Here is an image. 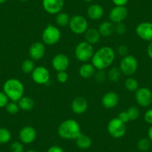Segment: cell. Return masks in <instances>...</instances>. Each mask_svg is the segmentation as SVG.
Wrapping results in <instances>:
<instances>
[{
  "instance_id": "cell-22",
  "label": "cell",
  "mask_w": 152,
  "mask_h": 152,
  "mask_svg": "<svg viewBox=\"0 0 152 152\" xmlns=\"http://www.w3.org/2000/svg\"><path fill=\"white\" fill-rule=\"evenodd\" d=\"M75 140V144L77 147L82 150H87L90 148L93 144V140L91 137L83 133H81Z\"/></svg>"
},
{
  "instance_id": "cell-13",
  "label": "cell",
  "mask_w": 152,
  "mask_h": 152,
  "mask_svg": "<svg viewBox=\"0 0 152 152\" xmlns=\"http://www.w3.org/2000/svg\"><path fill=\"white\" fill-rule=\"evenodd\" d=\"M136 34L137 36L145 41H152V23L142 22L136 27Z\"/></svg>"
},
{
  "instance_id": "cell-48",
  "label": "cell",
  "mask_w": 152,
  "mask_h": 152,
  "mask_svg": "<svg viewBox=\"0 0 152 152\" xmlns=\"http://www.w3.org/2000/svg\"><path fill=\"white\" fill-rule=\"evenodd\" d=\"M21 2H26V1H28V0H20Z\"/></svg>"
},
{
  "instance_id": "cell-16",
  "label": "cell",
  "mask_w": 152,
  "mask_h": 152,
  "mask_svg": "<svg viewBox=\"0 0 152 152\" xmlns=\"http://www.w3.org/2000/svg\"><path fill=\"white\" fill-rule=\"evenodd\" d=\"M69 59L65 54H57L52 61V66L56 72L66 71L69 66Z\"/></svg>"
},
{
  "instance_id": "cell-14",
  "label": "cell",
  "mask_w": 152,
  "mask_h": 152,
  "mask_svg": "<svg viewBox=\"0 0 152 152\" xmlns=\"http://www.w3.org/2000/svg\"><path fill=\"white\" fill-rule=\"evenodd\" d=\"M46 54V46L43 42H34L28 49L29 57L34 61L41 60Z\"/></svg>"
},
{
  "instance_id": "cell-23",
  "label": "cell",
  "mask_w": 152,
  "mask_h": 152,
  "mask_svg": "<svg viewBox=\"0 0 152 152\" xmlns=\"http://www.w3.org/2000/svg\"><path fill=\"white\" fill-rule=\"evenodd\" d=\"M99 33L102 37H110L115 32V24L109 21H104L99 26Z\"/></svg>"
},
{
  "instance_id": "cell-35",
  "label": "cell",
  "mask_w": 152,
  "mask_h": 152,
  "mask_svg": "<svg viewBox=\"0 0 152 152\" xmlns=\"http://www.w3.org/2000/svg\"><path fill=\"white\" fill-rule=\"evenodd\" d=\"M56 78L58 82L61 83V84H64L68 81L69 75L66 71L58 72L56 75Z\"/></svg>"
},
{
  "instance_id": "cell-4",
  "label": "cell",
  "mask_w": 152,
  "mask_h": 152,
  "mask_svg": "<svg viewBox=\"0 0 152 152\" xmlns=\"http://www.w3.org/2000/svg\"><path fill=\"white\" fill-rule=\"evenodd\" d=\"M94 47L86 41L80 42L75 49V56L78 61L87 63L91 61L94 55Z\"/></svg>"
},
{
  "instance_id": "cell-12",
  "label": "cell",
  "mask_w": 152,
  "mask_h": 152,
  "mask_svg": "<svg viewBox=\"0 0 152 152\" xmlns=\"http://www.w3.org/2000/svg\"><path fill=\"white\" fill-rule=\"evenodd\" d=\"M64 4V0H42V5L44 11L52 15H56L61 12Z\"/></svg>"
},
{
  "instance_id": "cell-25",
  "label": "cell",
  "mask_w": 152,
  "mask_h": 152,
  "mask_svg": "<svg viewBox=\"0 0 152 152\" xmlns=\"http://www.w3.org/2000/svg\"><path fill=\"white\" fill-rule=\"evenodd\" d=\"M107 75V78L110 82L116 83L120 80L122 74L119 67L113 66L110 69Z\"/></svg>"
},
{
  "instance_id": "cell-41",
  "label": "cell",
  "mask_w": 152,
  "mask_h": 152,
  "mask_svg": "<svg viewBox=\"0 0 152 152\" xmlns=\"http://www.w3.org/2000/svg\"><path fill=\"white\" fill-rule=\"evenodd\" d=\"M46 152H64V149L59 145H52L49 148Z\"/></svg>"
},
{
  "instance_id": "cell-20",
  "label": "cell",
  "mask_w": 152,
  "mask_h": 152,
  "mask_svg": "<svg viewBox=\"0 0 152 152\" xmlns=\"http://www.w3.org/2000/svg\"><path fill=\"white\" fill-rule=\"evenodd\" d=\"M96 72V69L94 66L90 63H84L78 69V74L80 77L84 79H89L91 78L93 76H94L95 73Z\"/></svg>"
},
{
  "instance_id": "cell-34",
  "label": "cell",
  "mask_w": 152,
  "mask_h": 152,
  "mask_svg": "<svg viewBox=\"0 0 152 152\" xmlns=\"http://www.w3.org/2000/svg\"><path fill=\"white\" fill-rule=\"evenodd\" d=\"M10 151L11 152H25L24 146L21 142H14L10 146Z\"/></svg>"
},
{
  "instance_id": "cell-17",
  "label": "cell",
  "mask_w": 152,
  "mask_h": 152,
  "mask_svg": "<svg viewBox=\"0 0 152 152\" xmlns=\"http://www.w3.org/2000/svg\"><path fill=\"white\" fill-rule=\"evenodd\" d=\"M89 107L88 102L83 96H77L72 100L71 104L72 110L74 113L81 115L87 110Z\"/></svg>"
},
{
  "instance_id": "cell-3",
  "label": "cell",
  "mask_w": 152,
  "mask_h": 152,
  "mask_svg": "<svg viewBox=\"0 0 152 152\" xmlns=\"http://www.w3.org/2000/svg\"><path fill=\"white\" fill-rule=\"evenodd\" d=\"M3 92L9 100L17 102L24 95L25 87L23 82L17 78H9L3 84Z\"/></svg>"
},
{
  "instance_id": "cell-7",
  "label": "cell",
  "mask_w": 152,
  "mask_h": 152,
  "mask_svg": "<svg viewBox=\"0 0 152 152\" xmlns=\"http://www.w3.org/2000/svg\"><path fill=\"white\" fill-rule=\"evenodd\" d=\"M107 131L108 134L113 138L120 139L126 134V125L118 117L113 118L107 124Z\"/></svg>"
},
{
  "instance_id": "cell-2",
  "label": "cell",
  "mask_w": 152,
  "mask_h": 152,
  "mask_svg": "<svg viewBox=\"0 0 152 152\" xmlns=\"http://www.w3.org/2000/svg\"><path fill=\"white\" fill-rule=\"evenodd\" d=\"M58 134L64 140H75L81 134V126L75 119H66L58 126Z\"/></svg>"
},
{
  "instance_id": "cell-18",
  "label": "cell",
  "mask_w": 152,
  "mask_h": 152,
  "mask_svg": "<svg viewBox=\"0 0 152 152\" xmlns=\"http://www.w3.org/2000/svg\"><path fill=\"white\" fill-rule=\"evenodd\" d=\"M119 102V96L117 93L109 91L105 93L102 99V104L106 109H113L116 107Z\"/></svg>"
},
{
  "instance_id": "cell-24",
  "label": "cell",
  "mask_w": 152,
  "mask_h": 152,
  "mask_svg": "<svg viewBox=\"0 0 152 152\" xmlns=\"http://www.w3.org/2000/svg\"><path fill=\"white\" fill-rule=\"evenodd\" d=\"M20 110L23 111H30L34 107L35 103L34 101L32 98L28 97V96H23L20 100L17 102Z\"/></svg>"
},
{
  "instance_id": "cell-15",
  "label": "cell",
  "mask_w": 152,
  "mask_h": 152,
  "mask_svg": "<svg viewBox=\"0 0 152 152\" xmlns=\"http://www.w3.org/2000/svg\"><path fill=\"white\" fill-rule=\"evenodd\" d=\"M37 138V131L32 126H25L19 132V139L23 144H31Z\"/></svg>"
},
{
  "instance_id": "cell-11",
  "label": "cell",
  "mask_w": 152,
  "mask_h": 152,
  "mask_svg": "<svg viewBox=\"0 0 152 152\" xmlns=\"http://www.w3.org/2000/svg\"><path fill=\"white\" fill-rule=\"evenodd\" d=\"M128 15V10L125 6H115L110 11L109 20L113 24L123 23Z\"/></svg>"
},
{
  "instance_id": "cell-5",
  "label": "cell",
  "mask_w": 152,
  "mask_h": 152,
  "mask_svg": "<svg viewBox=\"0 0 152 152\" xmlns=\"http://www.w3.org/2000/svg\"><path fill=\"white\" fill-rule=\"evenodd\" d=\"M61 37V32L57 26L49 24L42 33V40L45 45L53 46L60 41Z\"/></svg>"
},
{
  "instance_id": "cell-8",
  "label": "cell",
  "mask_w": 152,
  "mask_h": 152,
  "mask_svg": "<svg viewBox=\"0 0 152 152\" xmlns=\"http://www.w3.org/2000/svg\"><path fill=\"white\" fill-rule=\"evenodd\" d=\"M69 26L72 33L75 34H82L89 28L88 21L81 15H74L70 18Z\"/></svg>"
},
{
  "instance_id": "cell-39",
  "label": "cell",
  "mask_w": 152,
  "mask_h": 152,
  "mask_svg": "<svg viewBox=\"0 0 152 152\" xmlns=\"http://www.w3.org/2000/svg\"><path fill=\"white\" fill-rule=\"evenodd\" d=\"M144 119L146 123L152 125V108L148 109L145 111L144 114Z\"/></svg>"
},
{
  "instance_id": "cell-32",
  "label": "cell",
  "mask_w": 152,
  "mask_h": 152,
  "mask_svg": "<svg viewBox=\"0 0 152 152\" xmlns=\"http://www.w3.org/2000/svg\"><path fill=\"white\" fill-rule=\"evenodd\" d=\"M5 109H6L7 112L9 114H11V115H15V114L18 113L19 111H20V108L19 107L18 103L16 102H12L11 101V102H8V104L5 107Z\"/></svg>"
},
{
  "instance_id": "cell-45",
  "label": "cell",
  "mask_w": 152,
  "mask_h": 152,
  "mask_svg": "<svg viewBox=\"0 0 152 152\" xmlns=\"http://www.w3.org/2000/svg\"><path fill=\"white\" fill-rule=\"evenodd\" d=\"M25 152H38V151L36 150H34V149H29V150L26 151H25Z\"/></svg>"
},
{
  "instance_id": "cell-37",
  "label": "cell",
  "mask_w": 152,
  "mask_h": 152,
  "mask_svg": "<svg viewBox=\"0 0 152 152\" xmlns=\"http://www.w3.org/2000/svg\"><path fill=\"white\" fill-rule=\"evenodd\" d=\"M9 102V99L3 91H0V108H3L6 107Z\"/></svg>"
},
{
  "instance_id": "cell-40",
  "label": "cell",
  "mask_w": 152,
  "mask_h": 152,
  "mask_svg": "<svg viewBox=\"0 0 152 152\" xmlns=\"http://www.w3.org/2000/svg\"><path fill=\"white\" fill-rule=\"evenodd\" d=\"M118 118H119L122 122H124V123H127V122H128L130 121L129 116H128L127 111H122V112L119 113Z\"/></svg>"
},
{
  "instance_id": "cell-26",
  "label": "cell",
  "mask_w": 152,
  "mask_h": 152,
  "mask_svg": "<svg viewBox=\"0 0 152 152\" xmlns=\"http://www.w3.org/2000/svg\"><path fill=\"white\" fill-rule=\"evenodd\" d=\"M70 21V17L67 13L66 12H60L56 14L55 17V23L58 26L61 27H64V26H69V23Z\"/></svg>"
},
{
  "instance_id": "cell-10",
  "label": "cell",
  "mask_w": 152,
  "mask_h": 152,
  "mask_svg": "<svg viewBox=\"0 0 152 152\" xmlns=\"http://www.w3.org/2000/svg\"><path fill=\"white\" fill-rule=\"evenodd\" d=\"M31 78L35 84L44 85L50 80V72L46 67L43 66H37L31 72Z\"/></svg>"
},
{
  "instance_id": "cell-1",
  "label": "cell",
  "mask_w": 152,
  "mask_h": 152,
  "mask_svg": "<svg viewBox=\"0 0 152 152\" xmlns=\"http://www.w3.org/2000/svg\"><path fill=\"white\" fill-rule=\"evenodd\" d=\"M115 58V51L110 46H103L94 52L91 64L97 70H104L111 66Z\"/></svg>"
},
{
  "instance_id": "cell-43",
  "label": "cell",
  "mask_w": 152,
  "mask_h": 152,
  "mask_svg": "<svg viewBox=\"0 0 152 152\" xmlns=\"http://www.w3.org/2000/svg\"><path fill=\"white\" fill-rule=\"evenodd\" d=\"M147 54L149 58L152 60V41L149 43L148 46L147 47Z\"/></svg>"
},
{
  "instance_id": "cell-31",
  "label": "cell",
  "mask_w": 152,
  "mask_h": 152,
  "mask_svg": "<svg viewBox=\"0 0 152 152\" xmlns=\"http://www.w3.org/2000/svg\"><path fill=\"white\" fill-rule=\"evenodd\" d=\"M127 113H128V116H129L130 121H135L140 117V111L139 108L136 106H131L128 108L127 110Z\"/></svg>"
},
{
  "instance_id": "cell-46",
  "label": "cell",
  "mask_w": 152,
  "mask_h": 152,
  "mask_svg": "<svg viewBox=\"0 0 152 152\" xmlns=\"http://www.w3.org/2000/svg\"><path fill=\"white\" fill-rule=\"evenodd\" d=\"M7 0H0V5H1V4H3V3H5V2H6Z\"/></svg>"
},
{
  "instance_id": "cell-28",
  "label": "cell",
  "mask_w": 152,
  "mask_h": 152,
  "mask_svg": "<svg viewBox=\"0 0 152 152\" xmlns=\"http://www.w3.org/2000/svg\"><path fill=\"white\" fill-rule=\"evenodd\" d=\"M34 61L31 59H26L22 63L21 69L22 71L26 74H31L33 70L35 68Z\"/></svg>"
},
{
  "instance_id": "cell-38",
  "label": "cell",
  "mask_w": 152,
  "mask_h": 152,
  "mask_svg": "<svg viewBox=\"0 0 152 152\" xmlns=\"http://www.w3.org/2000/svg\"><path fill=\"white\" fill-rule=\"evenodd\" d=\"M128 51L129 50H128V48L126 45H120L117 48V53L122 58L128 55Z\"/></svg>"
},
{
  "instance_id": "cell-36",
  "label": "cell",
  "mask_w": 152,
  "mask_h": 152,
  "mask_svg": "<svg viewBox=\"0 0 152 152\" xmlns=\"http://www.w3.org/2000/svg\"><path fill=\"white\" fill-rule=\"evenodd\" d=\"M127 31V26L124 23H118L115 25V32L119 35L125 34Z\"/></svg>"
},
{
  "instance_id": "cell-27",
  "label": "cell",
  "mask_w": 152,
  "mask_h": 152,
  "mask_svg": "<svg viewBox=\"0 0 152 152\" xmlns=\"http://www.w3.org/2000/svg\"><path fill=\"white\" fill-rule=\"evenodd\" d=\"M125 87L130 92H136L139 89V82L136 78L133 77H128L125 81Z\"/></svg>"
},
{
  "instance_id": "cell-29",
  "label": "cell",
  "mask_w": 152,
  "mask_h": 152,
  "mask_svg": "<svg viewBox=\"0 0 152 152\" xmlns=\"http://www.w3.org/2000/svg\"><path fill=\"white\" fill-rule=\"evenodd\" d=\"M11 140V131L6 128H0V144H6Z\"/></svg>"
},
{
  "instance_id": "cell-42",
  "label": "cell",
  "mask_w": 152,
  "mask_h": 152,
  "mask_svg": "<svg viewBox=\"0 0 152 152\" xmlns=\"http://www.w3.org/2000/svg\"><path fill=\"white\" fill-rule=\"evenodd\" d=\"M115 6H125L128 2V0H112Z\"/></svg>"
},
{
  "instance_id": "cell-44",
  "label": "cell",
  "mask_w": 152,
  "mask_h": 152,
  "mask_svg": "<svg viewBox=\"0 0 152 152\" xmlns=\"http://www.w3.org/2000/svg\"><path fill=\"white\" fill-rule=\"evenodd\" d=\"M148 137L151 140V142H152V125H151L148 131Z\"/></svg>"
},
{
  "instance_id": "cell-21",
  "label": "cell",
  "mask_w": 152,
  "mask_h": 152,
  "mask_svg": "<svg viewBox=\"0 0 152 152\" xmlns=\"http://www.w3.org/2000/svg\"><path fill=\"white\" fill-rule=\"evenodd\" d=\"M101 34L99 33V30L94 28H90L87 30V31L84 33V37H85V41L89 43L91 45H95L99 42L101 39Z\"/></svg>"
},
{
  "instance_id": "cell-6",
  "label": "cell",
  "mask_w": 152,
  "mask_h": 152,
  "mask_svg": "<svg viewBox=\"0 0 152 152\" xmlns=\"http://www.w3.org/2000/svg\"><path fill=\"white\" fill-rule=\"evenodd\" d=\"M119 68L122 75L131 77L137 71L138 61L134 56L128 55L122 58Z\"/></svg>"
},
{
  "instance_id": "cell-47",
  "label": "cell",
  "mask_w": 152,
  "mask_h": 152,
  "mask_svg": "<svg viewBox=\"0 0 152 152\" xmlns=\"http://www.w3.org/2000/svg\"><path fill=\"white\" fill-rule=\"evenodd\" d=\"M84 1L85 2H93V0H84Z\"/></svg>"
},
{
  "instance_id": "cell-9",
  "label": "cell",
  "mask_w": 152,
  "mask_h": 152,
  "mask_svg": "<svg viewBox=\"0 0 152 152\" xmlns=\"http://www.w3.org/2000/svg\"><path fill=\"white\" fill-rule=\"evenodd\" d=\"M135 100L142 107H148L152 103V92L148 87H139L135 92Z\"/></svg>"
},
{
  "instance_id": "cell-33",
  "label": "cell",
  "mask_w": 152,
  "mask_h": 152,
  "mask_svg": "<svg viewBox=\"0 0 152 152\" xmlns=\"http://www.w3.org/2000/svg\"><path fill=\"white\" fill-rule=\"evenodd\" d=\"M95 79L99 84H103L105 80L107 78V75L105 72L104 70H98L94 75Z\"/></svg>"
},
{
  "instance_id": "cell-19",
  "label": "cell",
  "mask_w": 152,
  "mask_h": 152,
  "mask_svg": "<svg viewBox=\"0 0 152 152\" xmlns=\"http://www.w3.org/2000/svg\"><path fill=\"white\" fill-rule=\"evenodd\" d=\"M104 11L102 5L99 4H92L87 10V15L91 20H99L103 17Z\"/></svg>"
},
{
  "instance_id": "cell-30",
  "label": "cell",
  "mask_w": 152,
  "mask_h": 152,
  "mask_svg": "<svg viewBox=\"0 0 152 152\" xmlns=\"http://www.w3.org/2000/svg\"><path fill=\"white\" fill-rule=\"evenodd\" d=\"M151 140L148 138H142L137 142V148L141 151H147L151 148Z\"/></svg>"
}]
</instances>
